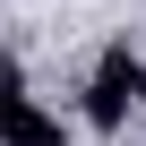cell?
Instances as JSON below:
<instances>
[{
    "mask_svg": "<svg viewBox=\"0 0 146 146\" xmlns=\"http://www.w3.org/2000/svg\"><path fill=\"white\" fill-rule=\"evenodd\" d=\"M137 103H146V60H137L129 43H103L95 78H86V120H95V129H120Z\"/></svg>",
    "mask_w": 146,
    "mask_h": 146,
    "instance_id": "6da1fadb",
    "label": "cell"
},
{
    "mask_svg": "<svg viewBox=\"0 0 146 146\" xmlns=\"http://www.w3.org/2000/svg\"><path fill=\"white\" fill-rule=\"evenodd\" d=\"M0 146H60V120L26 95L17 69H0Z\"/></svg>",
    "mask_w": 146,
    "mask_h": 146,
    "instance_id": "7a4b0ae2",
    "label": "cell"
}]
</instances>
